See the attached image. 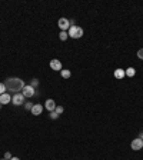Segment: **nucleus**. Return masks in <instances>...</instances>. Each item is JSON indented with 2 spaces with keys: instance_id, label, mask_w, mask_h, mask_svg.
I'll use <instances>...</instances> for the list:
<instances>
[{
  "instance_id": "f257e3e1",
  "label": "nucleus",
  "mask_w": 143,
  "mask_h": 160,
  "mask_svg": "<svg viewBox=\"0 0 143 160\" xmlns=\"http://www.w3.org/2000/svg\"><path fill=\"white\" fill-rule=\"evenodd\" d=\"M4 86H6L7 92H11V93L14 95V93L22 92L23 87H24L26 85H24V82H23L20 77H9V79H6Z\"/></svg>"
},
{
  "instance_id": "f03ea898",
  "label": "nucleus",
  "mask_w": 143,
  "mask_h": 160,
  "mask_svg": "<svg viewBox=\"0 0 143 160\" xmlns=\"http://www.w3.org/2000/svg\"><path fill=\"white\" fill-rule=\"evenodd\" d=\"M67 34H69V37H72V39H80L82 36H83V27H80V26H70V29L67 30Z\"/></svg>"
},
{
  "instance_id": "7ed1b4c3",
  "label": "nucleus",
  "mask_w": 143,
  "mask_h": 160,
  "mask_svg": "<svg viewBox=\"0 0 143 160\" xmlns=\"http://www.w3.org/2000/svg\"><path fill=\"white\" fill-rule=\"evenodd\" d=\"M57 26H59L60 32H66L70 29V20H67L66 17H60L57 21Z\"/></svg>"
},
{
  "instance_id": "20e7f679",
  "label": "nucleus",
  "mask_w": 143,
  "mask_h": 160,
  "mask_svg": "<svg viewBox=\"0 0 143 160\" xmlns=\"http://www.w3.org/2000/svg\"><path fill=\"white\" fill-rule=\"evenodd\" d=\"M24 99H26V97L23 96L22 93H14V95L11 96V103H13L14 106H22V105H24Z\"/></svg>"
},
{
  "instance_id": "39448f33",
  "label": "nucleus",
  "mask_w": 143,
  "mask_h": 160,
  "mask_svg": "<svg viewBox=\"0 0 143 160\" xmlns=\"http://www.w3.org/2000/svg\"><path fill=\"white\" fill-rule=\"evenodd\" d=\"M22 95L24 97H33L34 95H36V89L32 87L30 85L24 86V87H23V90H22Z\"/></svg>"
},
{
  "instance_id": "423d86ee",
  "label": "nucleus",
  "mask_w": 143,
  "mask_h": 160,
  "mask_svg": "<svg viewBox=\"0 0 143 160\" xmlns=\"http://www.w3.org/2000/svg\"><path fill=\"white\" fill-rule=\"evenodd\" d=\"M130 147H132V150H134V151H137V150L143 149V140L140 139V137H136V139H133L132 143H130Z\"/></svg>"
},
{
  "instance_id": "0eeeda50",
  "label": "nucleus",
  "mask_w": 143,
  "mask_h": 160,
  "mask_svg": "<svg viewBox=\"0 0 143 160\" xmlns=\"http://www.w3.org/2000/svg\"><path fill=\"white\" fill-rule=\"evenodd\" d=\"M50 69L55 70V72H62V62L57 60V59L50 60Z\"/></svg>"
},
{
  "instance_id": "6e6552de",
  "label": "nucleus",
  "mask_w": 143,
  "mask_h": 160,
  "mask_svg": "<svg viewBox=\"0 0 143 160\" xmlns=\"http://www.w3.org/2000/svg\"><path fill=\"white\" fill-rule=\"evenodd\" d=\"M43 109H44V106H42V105H39V103H34L30 112H32V114H33V116H39V114H42Z\"/></svg>"
},
{
  "instance_id": "1a4fd4ad",
  "label": "nucleus",
  "mask_w": 143,
  "mask_h": 160,
  "mask_svg": "<svg viewBox=\"0 0 143 160\" xmlns=\"http://www.w3.org/2000/svg\"><path fill=\"white\" fill-rule=\"evenodd\" d=\"M56 106H57V105L55 103V100H53V99H47V100L44 102V107H46L49 112H55Z\"/></svg>"
},
{
  "instance_id": "9d476101",
  "label": "nucleus",
  "mask_w": 143,
  "mask_h": 160,
  "mask_svg": "<svg viewBox=\"0 0 143 160\" xmlns=\"http://www.w3.org/2000/svg\"><path fill=\"white\" fill-rule=\"evenodd\" d=\"M11 102V96L9 93H3V95H0V103L1 105H9Z\"/></svg>"
},
{
  "instance_id": "9b49d317",
  "label": "nucleus",
  "mask_w": 143,
  "mask_h": 160,
  "mask_svg": "<svg viewBox=\"0 0 143 160\" xmlns=\"http://www.w3.org/2000/svg\"><path fill=\"white\" fill-rule=\"evenodd\" d=\"M125 76H126V73H125L123 69H116V70H115V77H116V79H123Z\"/></svg>"
},
{
  "instance_id": "f8f14e48",
  "label": "nucleus",
  "mask_w": 143,
  "mask_h": 160,
  "mask_svg": "<svg viewBox=\"0 0 143 160\" xmlns=\"http://www.w3.org/2000/svg\"><path fill=\"white\" fill-rule=\"evenodd\" d=\"M125 73H126V76H127V77H133V76L136 75V70H134L133 67H129L127 70H125Z\"/></svg>"
},
{
  "instance_id": "ddd939ff",
  "label": "nucleus",
  "mask_w": 143,
  "mask_h": 160,
  "mask_svg": "<svg viewBox=\"0 0 143 160\" xmlns=\"http://www.w3.org/2000/svg\"><path fill=\"white\" fill-rule=\"evenodd\" d=\"M67 37H69V34H67V32H60L59 33V39L62 40V42H66Z\"/></svg>"
},
{
  "instance_id": "4468645a",
  "label": "nucleus",
  "mask_w": 143,
  "mask_h": 160,
  "mask_svg": "<svg viewBox=\"0 0 143 160\" xmlns=\"http://www.w3.org/2000/svg\"><path fill=\"white\" fill-rule=\"evenodd\" d=\"M60 75H62V77H63V79H69V77H70V72H69V70H66V69H62Z\"/></svg>"
},
{
  "instance_id": "2eb2a0df",
  "label": "nucleus",
  "mask_w": 143,
  "mask_h": 160,
  "mask_svg": "<svg viewBox=\"0 0 143 160\" xmlns=\"http://www.w3.org/2000/svg\"><path fill=\"white\" fill-rule=\"evenodd\" d=\"M55 112H56V113H57V114H62V113L65 112V109H63V107H62V106H56Z\"/></svg>"
},
{
  "instance_id": "dca6fc26",
  "label": "nucleus",
  "mask_w": 143,
  "mask_h": 160,
  "mask_svg": "<svg viewBox=\"0 0 143 160\" xmlns=\"http://www.w3.org/2000/svg\"><path fill=\"white\" fill-rule=\"evenodd\" d=\"M30 86L36 89V87L39 86V80H37V79H32V82H30Z\"/></svg>"
},
{
  "instance_id": "f3484780",
  "label": "nucleus",
  "mask_w": 143,
  "mask_h": 160,
  "mask_svg": "<svg viewBox=\"0 0 143 160\" xmlns=\"http://www.w3.org/2000/svg\"><path fill=\"white\" fill-rule=\"evenodd\" d=\"M6 86H4V83H0V95H3V93H6Z\"/></svg>"
},
{
  "instance_id": "a211bd4d",
  "label": "nucleus",
  "mask_w": 143,
  "mask_h": 160,
  "mask_svg": "<svg viewBox=\"0 0 143 160\" xmlns=\"http://www.w3.org/2000/svg\"><path fill=\"white\" fill-rule=\"evenodd\" d=\"M57 117H59V114H57L56 112H50V119H52V120H56Z\"/></svg>"
},
{
  "instance_id": "6ab92c4d",
  "label": "nucleus",
  "mask_w": 143,
  "mask_h": 160,
  "mask_svg": "<svg viewBox=\"0 0 143 160\" xmlns=\"http://www.w3.org/2000/svg\"><path fill=\"white\" fill-rule=\"evenodd\" d=\"M33 105L34 103H24V109H26V110H32Z\"/></svg>"
},
{
  "instance_id": "aec40b11",
  "label": "nucleus",
  "mask_w": 143,
  "mask_h": 160,
  "mask_svg": "<svg viewBox=\"0 0 143 160\" xmlns=\"http://www.w3.org/2000/svg\"><path fill=\"white\" fill-rule=\"evenodd\" d=\"M11 157H13V156H11V153H10V151H6V153H4V157H3V159H6V160H10Z\"/></svg>"
},
{
  "instance_id": "412c9836",
  "label": "nucleus",
  "mask_w": 143,
  "mask_h": 160,
  "mask_svg": "<svg viewBox=\"0 0 143 160\" xmlns=\"http://www.w3.org/2000/svg\"><path fill=\"white\" fill-rule=\"evenodd\" d=\"M137 57H139L140 60H143V49H140V50L137 52Z\"/></svg>"
},
{
  "instance_id": "4be33fe9",
  "label": "nucleus",
  "mask_w": 143,
  "mask_h": 160,
  "mask_svg": "<svg viewBox=\"0 0 143 160\" xmlns=\"http://www.w3.org/2000/svg\"><path fill=\"white\" fill-rule=\"evenodd\" d=\"M10 160H20V159H19V157H14V156H13V157H11Z\"/></svg>"
},
{
  "instance_id": "5701e85b",
  "label": "nucleus",
  "mask_w": 143,
  "mask_h": 160,
  "mask_svg": "<svg viewBox=\"0 0 143 160\" xmlns=\"http://www.w3.org/2000/svg\"><path fill=\"white\" fill-rule=\"evenodd\" d=\"M140 139H142V140H143V133H142V134H140Z\"/></svg>"
},
{
  "instance_id": "b1692460",
  "label": "nucleus",
  "mask_w": 143,
  "mask_h": 160,
  "mask_svg": "<svg viewBox=\"0 0 143 160\" xmlns=\"http://www.w3.org/2000/svg\"><path fill=\"white\" fill-rule=\"evenodd\" d=\"M1 106H3V105H1V103H0V109H1Z\"/></svg>"
},
{
  "instance_id": "393cba45",
  "label": "nucleus",
  "mask_w": 143,
  "mask_h": 160,
  "mask_svg": "<svg viewBox=\"0 0 143 160\" xmlns=\"http://www.w3.org/2000/svg\"><path fill=\"white\" fill-rule=\"evenodd\" d=\"M1 160H6V159H1Z\"/></svg>"
}]
</instances>
